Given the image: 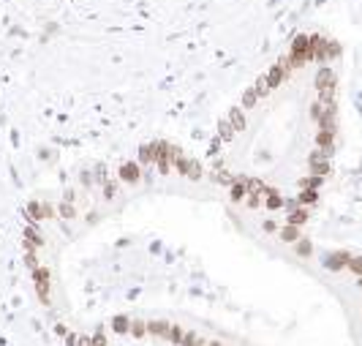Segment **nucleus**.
I'll return each instance as SVG.
<instances>
[{
	"instance_id": "obj_1",
	"label": "nucleus",
	"mask_w": 362,
	"mask_h": 346,
	"mask_svg": "<svg viewBox=\"0 0 362 346\" xmlns=\"http://www.w3.org/2000/svg\"><path fill=\"white\" fill-rule=\"evenodd\" d=\"M289 60H291V68H302L305 63L313 60L311 36H305V33L294 36V41H291V49H289Z\"/></svg>"
},
{
	"instance_id": "obj_2",
	"label": "nucleus",
	"mask_w": 362,
	"mask_h": 346,
	"mask_svg": "<svg viewBox=\"0 0 362 346\" xmlns=\"http://www.w3.org/2000/svg\"><path fill=\"white\" fill-rule=\"evenodd\" d=\"M33 284H36V295L41 297V303L49 305V286H52V281H49V270H46V267L33 270Z\"/></svg>"
},
{
	"instance_id": "obj_3",
	"label": "nucleus",
	"mask_w": 362,
	"mask_h": 346,
	"mask_svg": "<svg viewBox=\"0 0 362 346\" xmlns=\"http://www.w3.org/2000/svg\"><path fill=\"white\" fill-rule=\"evenodd\" d=\"M349 262H352V253L349 251H332V253H324V267L338 273V270H346Z\"/></svg>"
},
{
	"instance_id": "obj_4",
	"label": "nucleus",
	"mask_w": 362,
	"mask_h": 346,
	"mask_svg": "<svg viewBox=\"0 0 362 346\" xmlns=\"http://www.w3.org/2000/svg\"><path fill=\"white\" fill-rule=\"evenodd\" d=\"M174 169H177L180 175L191 177V180H199V177H202V164H199V161L185 158V155H180V158L174 161Z\"/></svg>"
},
{
	"instance_id": "obj_5",
	"label": "nucleus",
	"mask_w": 362,
	"mask_h": 346,
	"mask_svg": "<svg viewBox=\"0 0 362 346\" xmlns=\"http://www.w3.org/2000/svg\"><path fill=\"white\" fill-rule=\"evenodd\" d=\"M118 177L122 183H128V186H136L139 180H142V164H136V161H128V164H122L118 169Z\"/></svg>"
},
{
	"instance_id": "obj_6",
	"label": "nucleus",
	"mask_w": 362,
	"mask_h": 346,
	"mask_svg": "<svg viewBox=\"0 0 362 346\" xmlns=\"http://www.w3.org/2000/svg\"><path fill=\"white\" fill-rule=\"evenodd\" d=\"M335 82H338V77H335V71H332L330 66H322L316 71V79H313V85H316L319 93H324V90H335Z\"/></svg>"
},
{
	"instance_id": "obj_7",
	"label": "nucleus",
	"mask_w": 362,
	"mask_h": 346,
	"mask_svg": "<svg viewBox=\"0 0 362 346\" xmlns=\"http://www.w3.org/2000/svg\"><path fill=\"white\" fill-rule=\"evenodd\" d=\"M311 47H313V60L330 63V57H327V38L324 36H311Z\"/></svg>"
},
{
	"instance_id": "obj_8",
	"label": "nucleus",
	"mask_w": 362,
	"mask_h": 346,
	"mask_svg": "<svg viewBox=\"0 0 362 346\" xmlns=\"http://www.w3.org/2000/svg\"><path fill=\"white\" fill-rule=\"evenodd\" d=\"M305 221H308V207H302V205L289 207V216H286V224H291V227H302Z\"/></svg>"
},
{
	"instance_id": "obj_9",
	"label": "nucleus",
	"mask_w": 362,
	"mask_h": 346,
	"mask_svg": "<svg viewBox=\"0 0 362 346\" xmlns=\"http://www.w3.org/2000/svg\"><path fill=\"white\" fill-rule=\"evenodd\" d=\"M264 207H267V210H281V207H286V199L281 197V191L267 188V191H264Z\"/></svg>"
},
{
	"instance_id": "obj_10",
	"label": "nucleus",
	"mask_w": 362,
	"mask_h": 346,
	"mask_svg": "<svg viewBox=\"0 0 362 346\" xmlns=\"http://www.w3.org/2000/svg\"><path fill=\"white\" fill-rule=\"evenodd\" d=\"M44 245V237L38 234V229H36V224H30V227L25 229V248L27 251H36V248Z\"/></svg>"
},
{
	"instance_id": "obj_11",
	"label": "nucleus",
	"mask_w": 362,
	"mask_h": 346,
	"mask_svg": "<svg viewBox=\"0 0 362 346\" xmlns=\"http://www.w3.org/2000/svg\"><path fill=\"white\" fill-rule=\"evenodd\" d=\"M316 147L324 150L327 155H332V147H335V134H332V131H322V128H319V134H316Z\"/></svg>"
},
{
	"instance_id": "obj_12",
	"label": "nucleus",
	"mask_w": 362,
	"mask_h": 346,
	"mask_svg": "<svg viewBox=\"0 0 362 346\" xmlns=\"http://www.w3.org/2000/svg\"><path fill=\"white\" fill-rule=\"evenodd\" d=\"M264 77H267V85H270V90H272V88H278V85H281V82H286V77H289V71H286V68H281V66H278V63H275V66H272L270 71L264 74Z\"/></svg>"
},
{
	"instance_id": "obj_13",
	"label": "nucleus",
	"mask_w": 362,
	"mask_h": 346,
	"mask_svg": "<svg viewBox=\"0 0 362 346\" xmlns=\"http://www.w3.org/2000/svg\"><path fill=\"white\" fill-rule=\"evenodd\" d=\"M155 161H158V142H153V145H144L142 150H139V164H144V166H153Z\"/></svg>"
},
{
	"instance_id": "obj_14",
	"label": "nucleus",
	"mask_w": 362,
	"mask_h": 346,
	"mask_svg": "<svg viewBox=\"0 0 362 346\" xmlns=\"http://www.w3.org/2000/svg\"><path fill=\"white\" fill-rule=\"evenodd\" d=\"M169 330H172L169 322H147V336H158L163 341H169Z\"/></svg>"
},
{
	"instance_id": "obj_15",
	"label": "nucleus",
	"mask_w": 362,
	"mask_h": 346,
	"mask_svg": "<svg viewBox=\"0 0 362 346\" xmlns=\"http://www.w3.org/2000/svg\"><path fill=\"white\" fill-rule=\"evenodd\" d=\"M245 197H248V186L242 183V177H237V180L229 186V199L232 202H245Z\"/></svg>"
},
{
	"instance_id": "obj_16",
	"label": "nucleus",
	"mask_w": 362,
	"mask_h": 346,
	"mask_svg": "<svg viewBox=\"0 0 362 346\" xmlns=\"http://www.w3.org/2000/svg\"><path fill=\"white\" fill-rule=\"evenodd\" d=\"M278 237H281L283 243H291V245H294L297 240H300V227H291V224H286L281 232H278Z\"/></svg>"
},
{
	"instance_id": "obj_17",
	"label": "nucleus",
	"mask_w": 362,
	"mask_h": 346,
	"mask_svg": "<svg viewBox=\"0 0 362 346\" xmlns=\"http://www.w3.org/2000/svg\"><path fill=\"white\" fill-rule=\"evenodd\" d=\"M319 202V191H313V188H302L300 194H297V205L308 207V205H316Z\"/></svg>"
},
{
	"instance_id": "obj_18",
	"label": "nucleus",
	"mask_w": 362,
	"mask_h": 346,
	"mask_svg": "<svg viewBox=\"0 0 362 346\" xmlns=\"http://www.w3.org/2000/svg\"><path fill=\"white\" fill-rule=\"evenodd\" d=\"M267 191V188H264ZM264 191H248V197H245V205L250 207V210H259L261 205H264Z\"/></svg>"
},
{
	"instance_id": "obj_19",
	"label": "nucleus",
	"mask_w": 362,
	"mask_h": 346,
	"mask_svg": "<svg viewBox=\"0 0 362 346\" xmlns=\"http://www.w3.org/2000/svg\"><path fill=\"white\" fill-rule=\"evenodd\" d=\"M229 123H232V128H235V131H242L245 128V115H242L240 107H235L229 112Z\"/></svg>"
},
{
	"instance_id": "obj_20",
	"label": "nucleus",
	"mask_w": 362,
	"mask_h": 346,
	"mask_svg": "<svg viewBox=\"0 0 362 346\" xmlns=\"http://www.w3.org/2000/svg\"><path fill=\"white\" fill-rule=\"evenodd\" d=\"M112 330L120 333V336L131 333V319H128V316H115V319H112Z\"/></svg>"
},
{
	"instance_id": "obj_21",
	"label": "nucleus",
	"mask_w": 362,
	"mask_h": 346,
	"mask_svg": "<svg viewBox=\"0 0 362 346\" xmlns=\"http://www.w3.org/2000/svg\"><path fill=\"white\" fill-rule=\"evenodd\" d=\"M294 253H297V256H311V253H313V243L308 237H300L294 243Z\"/></svg>"
},
{
	"instance_id": "obj_22",
	"label": "nucleus",
	"mask_w": 362,
	"mask_h": 346,
	"mask_svg": "<svg viewBox=\"0 0 362 346\" xmlns=\"http://www.w3.org/2000/svg\"><path fill=\"white\" fill-rule=\"evenodd\" d=\"M322 183H324V177L308 175V177H302V180H300V188H313V191H319V188H322Z\"/></svg>"
},
{
	"instance_id": "obj_23",
	"label": "nucleus",
	"mask_w": 362,
	"mask_h": 346,
	"mask_svg": "<svg viewBox=\"0 0 362 346\" xmlns=\"http://www.w3.org/2000/svg\"><path fill=\"white\" fill-rule=\"evenodd\" d=\"M57 216H60V218H66V221H74V218H77V210H74V205L63 202V205L57 207Z\"/></svg>"
},
{
	"instance_id": "obj_24",
	"label": "nucleus",
	"mask_w": 362,
	"mask_h": 346,
	"mask_svg": "<svg viewBox=\"0 0 362 346\" xmlns=\"http://www.w3.org/2000/svg\"><path fill=\"white\" fill-rule=\"evenodd\" d=\"M183 336H185V330L180 325H172V330H169V344H174V346H180V341H183Z\"/></svg>"
},
{
	"instance_id": "obj_25",
	"label": "nucleus",
	"mask_w": 362,
	"mask_h": 346,
	"mask_svg": "<svg viewBox=\"0 0 362 346\" xmlns=\"http://www.w3.org/2000/svg\"><path fill=\"white\" fill-rule=\"evenodd\" d=\"M213 180H215V183H221V186H226V188H229V186H232V183H235V180H237V177H232V175H226V172H213Z\"/></svg>"
},
{
	"instance_id": "obj_26",
	"label": "nucleus",
	"mask_w": 362,
	"mask_h": 346,
	"mask_svg": "<svg viewBox=\"0 0 362 346\" xmlns=\"http://www.w3.org/2000/svg\"><path fill=\"white\" fill-rule=\"evenodd\" d=\"M259 101V93H256V88H250V90H245V96H242V107L248 109V107H253V104Z\"/></svg>"
},
{
	"instance_id": "obj_27",
	"label": "nucleus",
	"mask_w": 362,
	"mask_h": 346,
	"mask_svg": "<svg viewBox=\"0 0 362 346\" xmlns=\"http://www.w3.org/2000/svg\"><path fill=\"white\" fill-rule=\"evenodd\" d=\"M131 336H136V338L147 336V322H131Z\"/></svg>"
},
{
	"instance_id": "obj_28",
	"label": "nucleus",
	"mask_w": 362,
	"mask_h": 346,
	"mask_svg": "<svg viewBox=\"0 0 362 346\" xmlns=\"http://www.w3.org/2000/svg\"><path fill=\"white\" fill-rule=\"evenodd\" d=\"M253 88H256V93H259V99H261V96H267V93H270V85H267V77H259V79H256V85H253Z\"/></svg>"
},
{
	"instance_id": "obj_29",
	"label": "nucleus",
	"mask_w": 362,
	"mask_h": 346,
	"mask_svg": "<svg viewBox=\"0 0 362 346\" xmlns=\"http://www.w3.org/2000/svg\"><path fill=\"white\" fill-rule=\"evenodd\" d=\"M327 57H330V60L341 57V44H338V41H327Z\"/></svg>"
},
{
	"instance_id": "obj_30",
	"label": "nucleus",
	"mask_w": 362,
	"mask_h": 346,
	"mask_svg": "<svg viewBox=\"0 0 362 346\" xmlns=\"http://www.w3.org/2000/svg\"><path fill=\"white\" fill-rule=\"evenodd\" d=\"M346 270H352V273L360 278V275H362V256H352V262H349Z\"/></svg>"
},
{
	"instance_id": "obj_31",
	"label": "nucleus",
	"mask_w": 362,
	"mask_h": 346,
	"mask_svg": "<svg viewBox=\"0 0 362 346\" xmlns=\"http://www.w3.org/2000/svg\"><path fill=\"white\" fill-rule=\"evenodd\" d=\"M232 136H235V128H232V123H229V120H224V123H221V139H226V142H229Z\"/></svg>"
},
{
	"instance_id": "obj_32",
	"label": "nucleus",
	"mask_w": 362,
	"mask_h": 346,
	"mask_svg": "<svg viewBox=\"0 0 362 346\" xmlns=\"http://www.w3.org/2000/svg\"><path fill=\"white\" fill-rule=\"evenodd\" d=\"M104 197H107V199H115V197H118V183H112V180L104 183Z\"/></svg>"
},
{
	"instance_id": "obj_33",
	"label": "nucleus",
	"mask_w": 362,
	"mask_h": 346,
	"mask_svg": "<svg viewBox=\"0 0 362 346\" xmlns=\"http://www.w3.org/2000/svg\"><path fill=\"white\" fill-rule=\"evenodd\" d=\"M25 262H27V267H30V270H38V256H36V251H27Z\"/></svg>"
},
{
	"instance_id": "obj_34",
	"label": "nucleus",
	"mask_w": 362,
	"mask_h": 346,
	"mask_svg": "<svg viewBox=\"0 0 362 346\" xmlns=\"http://www.w3.org/2000/svg\"><path fill=\"white\" fill-rule=\"evenodd\" d=\"M322 112H324V104H322V101H316V104L311 107V117H313V120H319V117H322Z\"/></svg>"
},
{
	"instance_id": "obj_35",
	"label": "nucleus",
	"mask_w": 362,
	"mask_h": 346,
	"mask_svg": "<svg viewBox=\"0 0 362 346\" xmlns=\"http://www.w3.org/2000/svg\"><path fill=\"white\" fill-rule=\"evenodd\" d=\"M93 346H109L107 336H104V333H96V336H93Z\"/></svg>"
},
{
	"instance_id": "obj_36",
	"label": "nucleus",
	"mask_w": 362,
	"mask_h": 346,
	"mask_svg": "<svg viewBox=\"0 0 362 346\" xmlns=\"http://www.w3.org/2000/svg\"><path fill=\"white\" fill-rule=\"evenodd\" d=\"M52 216H55V210L49 205H41V218H52Z\"/></svg>"
},
{
	"instance_id": "obj_37",
	"label": "nucleus",
	"mask_w": 362,
	"mask_h": 346,
	"mask_svg": "<svg viewBox=\"0 0 362 346\" xmlns=\"http://www.w3.org/2000/svg\"><path fill=\"white\" fill-rule=\"evenodd\" d=\"M77 346H93V336H79Z\"/></svg>"
},
{
	"instance_id": "obj_38",
	"label": "nucleus",
	"mask_w": 362,
	"mask_h": 346,
	"mask_svg": "<svg viewBox=\"0 0 362 346\" xmlns=\"http://www.w3.org/2000/svg\"><path fill=\"white\" fill-rule=\"evenodd\" d=\"M77 341H79V336H74V333L66 336V346H77Z\"/></svg>"
},
{
	"instance_id": "obj_39",
	"label": "nucleus",
	"mask_w": 362,
	"mask_h": 346,
	"mask_svg": "<svg viewBox=\"0 0 362 346\" xmlns=\"http://www.w3.org/2000/svg\"><path fill=\"white\" fill-rule=\"evenodd\" d=\"M264 232H278V224L275 221H267L264 224Z\"/></svg>"
},
{
	"instance_id": "obj_40",
	"label": "nucleus",
	"mask_w": 362,
	"mask_h": 346,
	"mask_svg": "<svg viewBox=\"0 0 362 346\" xmlns=\"http://www.w3.org/2000/svg\"><path fill=\"white\" fill-rule=\"evenodd\" d=\"M57 336H68V327L66 325H57Z\"/></svg>"
},
{
	"instance_id": "obj_41",
	"label": "nucleus",
	"mask_w": 362,
	"mask_h": 346,
	"mask_svg": "<svg viewBox=\"0 0 362 346\" xmlns=\"http://www.w3.org/2000/svg\"><path fill=\"white\" fill-rule=\"evenodd\" d=\"M207 346H224V344H218V341H210Z\"/></svg>"
},
{
	"instance_id": "obj_42",
	"label": "nucleus",
	"mask_w": 362,
	"mask_h": 346,
	"mask_svg": "<svg viewBox=\"0 0 362 346\" xmlns=\"http://www.w3.org/2000/svg\"><path fill=\"white\" fill-rule=\"evenodd\" d=\"M357 284H360V286H362V275H360V281H357Z\"/></svg>"
}]
</instances>
